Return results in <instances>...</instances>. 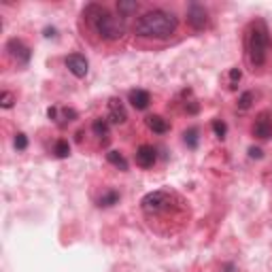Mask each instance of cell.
Returning a JSON list of instances; mask_svg holds the SVG:
<instances>
[{"mask_svg": "<svg viewBox=\"0 0 272 272\" xmlns=\"http://www.w3.org/2000/svg\"><path fill=\"white\" fill-rule=\"evenodd\" d=\"M83 17L88 19L90 28L102 38V40H119L123 34H125V19L123 17H117L113 13L102 7V5H88L83 9Z\"/></svg>", "mask_w": 272, "mask_h": 272, "instance_id": "6da1fadb", "label": "cell"}, {"mask_svg": "<svg viewBox=\"0 0 272 272\" xmlns=\"http://www.w3.org/2000/svg\"><path fill=\"white\" fill-rule=\"evenodd\" d=\"M177 15L170 11L164 9H151L147 13H142L138 17L136 26H134V32L142 38H157V40H164L168 36H173L177 30Z\"/></svg>", "mask_w": 272, "mask_h": 272, "instance_id": "7a4b0ae2", "label": "cell"}, {"mask_svg": "<svg viewBox=\"0 0 272 272\" xmlns=\"http://www.w3.org/2000/svg\"><path fill=\"white\" fill-rule=\"evenodd\" d=\"M245 47H247V58L253 68H262L268 62L270 53V30L264 19H253L247 28L245 36Z\"/></svg>", "mask_w": 272, "mask_h": 272, "instance_id": "3957f363", "label": "cell"}, {"mask_svg": "<svg viewBox=\"0 0 272 272\" xmlns=\"http://www.w3.org/2000/svg\"><path fill=\"white\" fill-rule=\"evenodd\" d=\"M175 200H179V196L175 192L155 190V192H149L147 196H142L140 208H142V213H145L149 219H153V217H160V215H164L166 211L173 208Z\"/></svg>", "mask_w": 272, "mask_h": 272, "instance_id": "277c9868", "label": "cell"}, {"mask_svg": "<svg viewBox=\"0 0 272 272\" xmlns=\"http://www.w3.org/2000/svg\"><path fill=\"white\" fill-rule=\"evenodd\" d=\"M7 53L17 62V66H28L30 64V58H32V49L28 47L22 38H9Z\"/></svg>", "mask_w": 272, "mask_h": 272, "instance_id": "5b68a950", "label": "cell"}, {"mask_svg": "<svg viewBox=\"0 0 272 272\" xmlns=\"http://www.w3.org/2000/svg\"><path fill=\"white\" fill-rule=\"evenodd\" d=\"M187 26L196 32H202L208 26V11L200 3H192L187 7Z\"/></svg>", "mask_w": 272, "mask_h": 272, "instance_id": "8992f818", "label": "cell"}, {"mask_svg": "<svg viewBox=\"0 0 272 272\" xmlns=\"http://www.w3.org/2000/svg\"><path fill=\"white\" fill-rule=\"evenodd\" d=\"M251 132H253V136H257L260 140L272 138V113L270 111H264V113L257 115V119H255V123L251 128Z\"/></svg>", "mask_w": 272, "mask_h": 272, "instance_id": "52a82bcc", "label": "cell"}, {"mask_svg": "<svg viewBox=\"0 0 272 272\" xmlns=\"http://www.w3.org/2000/svg\"><path fill=\"white\" fill-rule=\"evenodd\" d=\"M64 64H66V68L77 79H83L85 75H88V70H90V62H88V58H85L83 53H70V55H66Z\"/></svg>", "mask_w": 272, "mask_h": 272, "instance_id": "ba28073f", "label": "cell"}, {"mask_svg": "<svg viewBox=\"0 0 272 272\" xmlns=\"http://www.w3.org/2000/svg\"><path fill=\"white\" fill-rule=\"evenodd\" d=\"M134 160H136V166H140V168L147 170V168H153V166H155L157 153H155V149H153L151 145H140V147L136 149Z\"/></svg>", "mask_w": 272, "mask_h": 272, "instance_id": "9c48e42d", "label": "cell"}, {"mask_svg": "<svg viewBox=\"0 0 272 272\" xmlns=\"http://www.w3.org/2000/svg\"><path fill=\"white\" fill-rule=\"evenodd\" d=\"M111 123H125L128 119V113H125V107L119 98H111L109 100V117H107Z\"/></svg>", "mask_w": 272, "mask_h": 272, "instance_id": "30bf717a", "label": "cell"}, {"mask_svg": "<svg viewBox=\"0 0 272 272\" xmlns=\"http://www.w3.org/2000/svg\"><path fill=\"white\" fill-rule=\"evenodd\" d=\"M128 100H130V104L136 111H145L151 104V94L147 90H132L130 94H128Z\"/></svg>", "mask_w": 272, "mask_h": 272, "instance_id": "8fae6325", "label": "cell"}, {"mask_svg": "<svg viewBox=\"0 0 272 272\" xmlns=\"http://www.w3.org/2000/svg\"><path fill=\"white\" fill-rule=\"evenodd\" d=\"M92 132L98 140H102V145L104 142H109V136H111V130H109V119H102V117H98L94 119L92 123Z\"/></svg>", "mask_w": 272, "mask_h": 272, "instance_id": "7c38bea8", "label": "cell"}, {"mask_svg": "<svg viewBox=\"0 0 272 272\" xmlns=\"http://www.w3.org/2000/svg\"><path fill=\"white\" fill-rule=\"evenodd\" d=\"M147 128L155 134H166L170 130V123L162 115H149L147 117Z\"/></svg>", "mask_w": 272, "mask_h": 272, "instance_id": "4fadbf2b", "label": "cell"}, {"mask_svg": "<svg viewBox=\"0 0 272 272\" xmlns=\"http://www.w3.org/2000/svg\"><path fill=\"white\" fill-rule=\"evenodd\" d=\"M119 198H121V194L117 190H107V192H102V196L98 198V206L100 208H111V206H115L119 202Z\"/></svg>", "mask_w": 272, "mask_h": 272, "instance_id": "5bb4252c", "label": "cell"}, {"mask_svg": "<svg viewBox=\"0 0 272 272\" xmlns=\"http://www.w3.org/2000/svg\"><path fill=\"white\" fill-rule=\"evenodd\" d=\"M117 11H119V17H130L132 13L138 11V3L136 0H119L117 3Z\"/></svg>", "mask_w": 272, "mask_h": 272, "instance_id": "9a60e30c", "label": "cell"}, {"mask_svg": "<svg viewBox=\"0 0 272 272\" xmlns=\"http://www.w3.org/2000/svg\"><path fill=\"white\" fill-rule=\"evenodd\" d=\"M107 162H109V164H113L115 168H119V170H123V173L128 170V160L123 157V153H121V151H115V149L109 151V153H107Z\"/></svg>", "mask_w": 272, "mask_h": 272, "instance_id": "2e32d148", "label": "cell"}, {"mask_svg": "<svg viewBox=\"0 0 272 272\" xmlns=\"http://www.w3.org/2000/svg\"><path fill=\"white\" fill-rule=\"evenodd\" d=\"M183 142L190 149H198V142H200V130L198 128H187V130L183 132Z\"/></svg>", "mask_w": 272, "mask_h": 272, "instance_id": "e0dca14e", "label": "cell"}, {"mask_svg": "<svg viewBox=\"0 0 272 272\" xmlns=\"http://www.w3.org/2000/svg\"><path fill=\"white\" fill-rule=\"evenodd\" d=\"M53 155L60 157V160L68 157L70 155V142L66 138H58V140H55V145H53Z\"/></svg>", "mask_w": 272, "mask_h": 272, "instance_id": "ac0fdd59", "label": "cell"}, {"mask_svg": "<svg viewBox=\"0 0 272 272\" xmlns=\"http://www.w3.org/2000/svg\"><path fill=\"white\" fill-rule=\"evenodd\" d=\"M253 92H242L240 96H238V102H236V107H238V111H247V109H251V104H253Z\"/></svg>", "mask_w": 272, "mask_h": 272, "instance_id": "d6986e66", "label": "cell"}, {"mask_svg": "<svg viewBox=\"0 0 272 272\" xmlns=\"http://www.w3.org/2000/svg\"><path fill=\"white\" fill-rule=\"evenodd\" d=\"M211 128H213V132H215V136L217 138H225V134H227V125H225V121H221V119H213V123H211Z\"/></svg>", "mask_w": 272, "mask_h": 272, "instance_id": "ffe728a7", "label": "cell"}, {"mask_svg": "<svg viewBox=\"0 0 272 272\" xmlns=\"http://www.w3.org/2000/svg\"><path fill=\"white\" fill-rule=\"evenodd\" d=\"M13 104H15V96H13L11 92H3V96H0V107L13 109Z\"/></svg>", "mask_w": 272, "mask_h": 272, "instance_id": "44dd1931", "label": "cell"}, {"mask_svg": "<svg viewBox=\"0 0 272 272\" xmlns=\"http://www.w3.org/2000/svg\"><path fill=\"white\" fill-rule=\"evenodd\" d=\"M13 145H15L17 151H26V149H28V136H26L24 132L15 134V140H13Z\"/></svg>", "mask_w": 272, "mask_h": 272, "instance_id": "7402d4cb", "label": "cell"}, {"mask_svg": "<svg viewBox=\"0 0 272 272\" xmlns=\"http://www.w3.org/2000/svg\"><path fill=\"white\" fill-rule=\"evenodd\" d=\"M240 79H242L240 68H230V88H232V90L240 83Z\"/></svg>", "mask_w": 272, "mask_h": 272, "instance_id": "603a6c76", "label": "cell"}, {"mask_svg": "<svg viewBox=\"0 0 272 272\" xmlns=\"http://www.w3.org/2000/svg\"><path fill=\"white\" fill-rule=\"evenodd\" d=\"M62 119L75 121V119H77V111H75V109H62Z\"/></svg>", "mask_w": 272, "mask_h": 272, "instance_id": "cb8c5ba5", "label": "cell"}, {"mask_svg": "<svg viewBox=\"0 0 272 272\" xmlns=\"http://www.w3.org/2000/svg\"><path fill=\"white\" fill-rule=\"evenodd\" d=\"M249 157H251V160H262L264 151L260 147H249Z\"/></svg>", "mask_w": 272, "mask_h": 272, "instance_id": "d4e9b609", "label": "cell"}, {"mask_svg": "<svg viewBox=\"0 0 272 272\" xmlns=\"http://www.w3.org/2000/svg\"><path fill=\"white\" fill-rule=\"evenodd\" d=\"M185 111H187L190 115H196V113L200 111V107H198V102H187L185 104Z\"/></svg>", "mask_w": 272, "mask_h": 272, "instance_id": "484cf974", "label": "cell"}, {"mask_svg": "<svg viewBox=\"0 0 272 272\" xmlns=\"http://www.w3.org/2000/svg\"><path fill=\"white\" fill-rule=\"evenodd\" d=\"M53 32H55L53 28H47V30H45V36H53Z\"/></svg>", "mask_w": 272, "mask_h": 272, "instance_id": "4316f807", "label": "cell"}]
</instances>
